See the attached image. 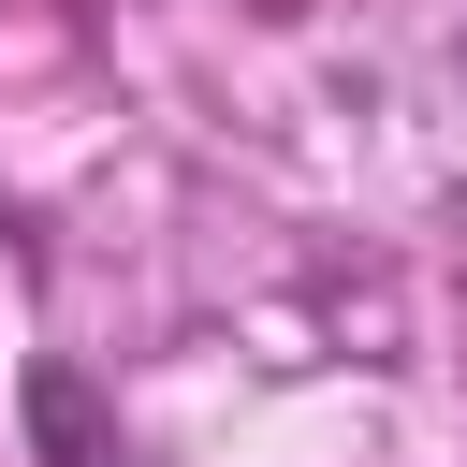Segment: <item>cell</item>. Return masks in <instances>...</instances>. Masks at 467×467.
I'll return each mask as SVG.
<instances>
[{"instance_id":"obj_1","label":"cell","mask_w":467,"mask_h":467,"mask_svg":"<svg viewBox=\"0 0 467 467\" xmlns=\"http://www.w3.org/2000/svg\"><path fill=\"white\" fill-rule=\"evenodd\" d=\"M29 438H44V467H131L117 452V423H102V394H88V365H29Z\"/></svg>"},{"instance_id":"obj_2","label":"cell","mask_w":467,"mask_h":467,"mask_svg":"<svg viewBox=\"0 0 467 467\" xmlns=\"http://www.w3.org/2000/svg\"><path fill=\"white\" fill-rule=\"evenodd\" d=\"M452 58H467V44H452Z\"/></svg>"}]
</instances>
